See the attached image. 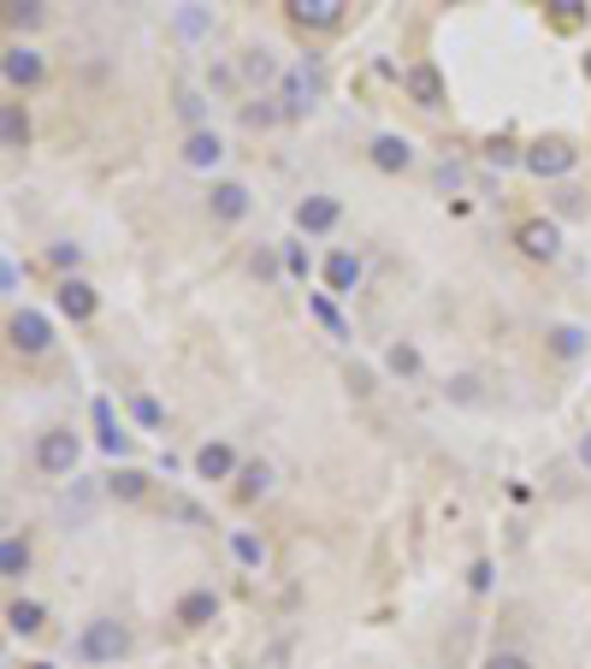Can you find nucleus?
Wrapping results in <instances>:
<instances>
[{"label":"nucleus","mask_w":591,"mask_h":669,"mask_svg":"<svg viewBox=\"0 0 591 669\" xmlns=\"http://www.w3.org/2000/svg\"><path fill=\"white\" fill-rule=\"evenodd\" d=\"M125 651H131V628L118 622V616H95V622H83L77 640H72L77 663H118Z\"/></svg>","instance_id":"f257e3e1"},{"label":"nucleus","mask_w":591,"mask_h":669,"mask_svg":"<svg viewBox=\"0 0 591 669\" xmlns=\"http://www.w3.org/2000/svg\"><path fill=\"white\" fill-rule=\"evenodd\" d=\"M573 161H580V148H573L568 136H538V143L520 148V166H527L532 178H568Z\"/></svg>","instance_id":"f03ea898"},{"label":"nucleus","mask_w":591,"mask_h":669,"mask_svg":"<svg viewBox=\"0 0 591 669\" xmlns=\"http://www.w3.org/2000/svg\"><path fill=\"white\" fill-rule=\"evenodd\" d=\"M77 456H83V444L77 433H65V426H48V433H37V444H30V462H37L42 474H72L77 469Z\"/></svg>","instance_id":"7ed1b4c3"},{"label":"nucleus","mask_w":591,"mask_h":669,"mask_svg":"<svg viewBox=\"0 0 591 669\" xmlns=\"http://www.w3.org/2000/svg\"><path fill=\"white\" fill-rule=\"evenodd\" d=\"M278 90H284V119H302V113H314L320 107V90H325V78H320V65H290L284 72V83H278Z\"/></svg>","instance_id":"20e7f679"},{"label":"nucleus","mask_w":591,"mask_h":669,"mask_svg":"<svg viewBox=\"0 0 591 669\" xmlns=\"http://www.w3.org/2000/svg\"><path fill=\"white\" fill-rule=\"evenodd\" d=\"M7 344L19 350V356H42L48 344H54V326H48V315H37V308H12Z\"/></svg>","instance_id":"39448f33"},{"label":"nucleus","mask_w":591,"mask_h":669,"mask_svg":"<svg viewBox=\"0 0 591 669\" xmlns=\"http://www.w3.org/2000/svg\"><path fill=\"white\" fill-rule=\"evenodd\" d=\"M0 78H7L12 90H37V83L48 78V60L30 42H12L7 54H0Z\"/></svg>","instance_id":"423d86ee"},{"label":"nucleus","mask_w":591,"mask_h":669,"mask_svg":"<svg viewBox=\"0 0 591 669\" xmlns=\"http://www.w3.org/2000/svg\"><path fill=\"white\" fill-rule=\"evenodd\" d=\"M515 244L527 261H556V255H562V226H556V219H527V226L515 231Z\"/></svg>","instance_id":"0eeeda50"},{"label":"nucleus","mask_w":591,"mask_h":669,"mask_svg":"<svg viewBox=\"0 0 591 669\" xmlns=\"http://www.w3.org/2000/svg\"><path fill=\"white\" fill-rule=\"evenodd\" d=\"M207 214H214L219 226H237V219H249V184L219 178L214 191H207Z\"/></svg>","instance_id":"6e6552de"},{"label":"nucleus","mask_w":591,"mask_h":669,"mask_svg":"<svg viewBox=\"0 0 591 669\" xmlns=\"http://www.w3.org/2000/svg\"><path fill=\"white\" fill-rule=\"evenodd\" d=\"M338 219H343V202L338 196H302V202H296V226H302L308 237L338 231Z\"/></svg>","instance_id":"1a4fd4ad"},{"label":"nucleus","mask_w":591,"mask_h":669,"mask_svg":"<svg viewBox=\"0 0 591 669\" xmlns=\"http://www.w3.org/2000/svg\"><path fill=\"white\" fill-rule=\"evenodd\" d=\"M54 308L65 320H95V308H101V297H95V285L90 279H60V290H54Z\"/></svg>","instance_id":"9d476101"},{"label":"nucleus","mask_w":591,"mask_h":669,"mask_svg":"<svg viewBox=\"0 0 591 669\" xmlns=\"http://www.w3.org/2000/svg\"><path fill=\"white\" fill-rule=\"evenodd\" d=\"M367 161L379 166V173H408V166H414V143H408V136H396V131H379L373 143H367Z\"/></svg>","instance_id":"9b49d317"},{"label":"nucleus","mask_w":591,"mask_h":669,"mask_svg":"<svg viewBox=\"0 0 591 669\" xmlns=\"http://www.w3.org/2000/svg\"><path fill=\"white\" fill-rule=\"evenodd\" d=\"M284 7H290V24L302 30H338L350 0H284Z\"/></svg>","instance_id":"f8f14e48"},{"label":"nucleus","mask_w":591,"mask_h":669,"mask_svg":"<svg viewBox=\"0 0 591 669\" xmlns=\"http://www.w3.org/2000/svg\"><path fill=\"white\" fill-rule=\"evenodd\" d=\"M225 161V136L219 131H189L184 136V166H189V173H214V166Z\"/></svg>","instance_id":"ddd939ff"},{"label":"nucleus","mask_w":591,"mask_h":669,"mask_svg":"<svg viewBox=\"0 0 591 669\" xmlns=\"http://www.w3.org/2000/svg\"><path fill=\"white\" fill-rule=\"evenodd\" d=\"M403 90H408V101H421V107H444V72L432 60L408 65V72H403Z\"/></svg>","instance_id":"4468645a"},{"label":"nucleus","mask_w":591,"mask_h":669,"mask_svg":"<svg viewBox=\"0 0 591 669\" xmlns=\"http://www.w3.org/2000/svg\"><path fill=\"white\" fill-rule=\"evenodd\" d=\"M237 469H242V462H237V451H231L225 439H207L201 451H196V474H201V480H231Z\"/></svg>","instance_id":"2eb2a0df"},{"label":"nucleus","mask_w":591,"mask_h":669,"mask_svg":"<svg viewBox=\"0 0 591 669\" xmlns=\"http://www.w3.org/2000/svg\"><path fill=\"white\" fill-rule=\"evenodd\" d=\"M325 285H332V297H350V290L361 285V255H350V249L325 255Z\"/></svg>","instance_id":"dca6fc26"},{"label":"nucleus","mask_w":591,"mask_h":669,"mask_svg":"<svg viewBox=\"0 0 591 669\" xmlns=\"http://www.w3.org/2000/svg\"><path fill=\"white\" fill-rule=\"evenodd\" d=\"M95 433H101V451H107V456H131V433L118 426L107 398H95Z\"/></svg>","instance_id":"f3484780"},{"label":"nucleus","mask_w":591,"mask_h":669,"mask_svg":"<svg viewBox=\"0 0 591 669\" xmlns=\"http://www.w3.org/2000/svg\"><path fill=\"white\" fill-rule=\"evenodd\" d=\"M172 616H178L184 628H207V622L219 616V593H207V587L184 593V598H178V610H172Z\"/></svg>","instance_id":"a211bd4d"},{"label":"nucleus","mask_w":591,"mask_h":669,"mask_svg":"<svg viewBox=\"0 0 591 669\" xmlns=\"http://www.w3.org/2000/svg\"><path fill=\"white\" fill-rule=\"evenodd\" d=\"M7 628L30 640V634H42V628H48V610L37 605V598H12V605H7Z\"/></svg>","instance_id":"6ab92c4d"},{"label":"nucleus","mask_w":591,"mask_h":669,"mask_svg":"<svg viewBox=\"0 0 591 669\" xmlns=\"http://www.w3.org/2000/svg\"><path fill=\"white\" fill-rule=\"evenodd\" d=\"M0 575H7V580H24L30 575V539L24 534H7V539H0Z\"/></svg>","instance_id":"aec40b11"},{"label":"nucleus","mask_w":591,"mask_h":669,"mask_svg":"<svg viewBox=\"0 0 591 669\" xmlns=\"http://www.w3.org/2000/svg\"><path fill=\"white\" fill-rule=\"evenodd\" d=\"M272 492V469H267V462H242V469H237V497H242V504H255V497H267Z\"/></svg>","instance_id":"412c9836"},{"label":"nucleus","mask_w":591,"mask_h":669,"mask_svg":"<svg viewBox=\"0 0 591 669\" xmlns=\"http://www.w3.org/2000/svg\"><path fill=\"white\" fill-rule=\"evenodd\" d=\"M143 492H148V474L143 469H113L107 474V497H118V504H136Z\"/></svg>","instance_id":"4be33fe9"},{"label":"nucleus","mask_w":591,"mask_h":669,"mask_svg":"<svg viewBox=\"0 0 591 669\" xmlns=\"http://www.w3.org/2000/svg\"><path fill=\"white\" fill-rule=\"evenodd\" d=\"M231 557L242 563V569H267V539L249 534V527H237V534H231Z\"/></svg>","instance_id":"5701e85b"},{"label":"nucleus","mask_w":591,"mask_h":669,"mask_svg":"<svg viewBox=\"0 0 591 669\" xmlns=\"http://www.w3.org/2000/svg\"><path fill=\"white\" fill-rule=\"evenodd\" d=\"M242 78L249 83H284V72H278V60L267 48H249V54H242Z\"/></svg>","instance_id":"b1692460"},{"label":"nucleus","mask_w":591,"mask_h":669,"mask_svg":"<svg viewBox=\"0 0 591 669\" xmlns=\"http://www.w3.org/2000/svg\"><path fill=\"white\" fill-rule=\"evenodd\" d=\"M0 143H7V148H24L30 143V119H24L19 101H7V113H0Z\"/></svg>","instance_id":"393cba45"},{"label":"nucleus","mask_w":591,"mask_h":669,"mask_svg":"<svg viewBox=\"0 0 591 669\" xmlns=\"http://www.w3.org/2000/svg\"><path fill=\"white\" fill-rule=\"evenodd\" d=\"M207 30H214V12H207L201 0H184V7H178V37L196 42V37H207Z\"/></svg>","instance_id":"a878e982"},{"label":"nucleus","mask_w":591,"mask_h":669,"mask_svg":"<svg viewBox=\"0 0 591 669\" xmlns=\"http://www.w3.org/2000/svg\"><path fill=\"white\" fill-rule=\"evenodd\" d=\"M385 368L396 373V380H414V373H421V350H414L408 338H396V344L385 350Z\"/></svg>","instance_id":"bb28decb"},{"label":"nucleus","mask_w":591,"mask_h":669,"mask_svg":"<svg viewBox=\"0 0 591 669\" xmlns=\"http://www.w3.org/2000/svg\"><path fill=\"white\" fill-rule=\"evenodd\" d=\"M550 350L562 356V362H573V356H585V332L580 326H550Z\"/></svg>","instance_id":"cd10ccee"},{"label":"nucleus","mask_w":591,"mask_h":669,"mask_svg":"<svg viewBox=\"0 0 591 669\" xmlns=\"http://www.w3.org/2000/svg\"><path fill=\"white\" fill-rule=\"evenodd\" d=\"M42 19H48L42 0H7V24H12V30H37Z\"/></svg>","instance_id":"c85d7f7f"},{"label":"nucleus","mask_w":591,"mask_h":669,"mask_svg":"<svg viewBox=\"0 0 591 669\" xmlns=\"http://www.w3.org/2000/svg\"><path fill=\"white\" fill-rule=\"evenodd\" d=\"M131 415H136V426H148V433H160V426H166V409L154 403L148 391H136V398H131Z\"/></svg>","instance_id":"c756f323"},{"label":"nucleus","mask_w":591,"mask_h":669,"mask_svg":"<svg viewBox=\"0 0 591 669\" xmlns=\"http://www.w3.org/2000/svg\"><path fill=\"white\" fill-rule=\"evenodd\" d=\"M308 308H314V320H320L332 338H350V326H343V315H338V302H332V297H308Z\"/></svg>","instance_id":"7c9ffc66"},{"label":"nucleus","mask_w":591,"mask_h":669,"mask_svg":"<svg viewBox=\"0 0 591 669\" xmlns=\"http://www.w3.org/2000/svg\"><path fill=\"white\" fill-rule=\"evenodd\" d=\"M520 154H515V143H502V136H491V143H485V166H515Z\"/></svg>","instance_id":"2f4dec72"},{"label":"nucleus","mask_w":591,"mask_h":669,"mask_svg":"<svg viewBox=\"0 0 591 669\" xmlns=\"http://www.w3.org/2000/svg\"><path fill=\"white\" fill-rule=\"evenodd\" d=\"M485 669H532V658H527V651H509V646H502V651L485 658Z\"/></svg>","instance_id":"473e14b6"},{"label":"nucleus","mask_w":591,"mask_h":669,"mask_svg":"<svg viewBox=\"0 0 591 669\" xmlns=\"http://www.w3.org/2000/svg\"><path fill=\"white\" fill-rule=\"evenodd\" d=\"M77 261H83V249H77V244H54V267L65 272V279L77 272Z\"/></svg>","instance_id":"72a5a7b5"},{"label":"nucleus","mask_w":591,"mask_h":669,"mask_svg":"<svg viewBox=\"0 0 591 669\" xmlns=\"http://www.w3.org/2000/svg\"><path fill=\"white\" fill-rule=\"evenodd\" d=\"M467 587H474V593H491V563H474V569H467Z\"/></svg>","instance_id":"f704fd0d"},{"label":"nucleus","mask_w":591,"mask_h":669,"mask_svg":"<svg viewBox=\"0 0 591 669\" xmlns=\"http://www.w3.org/2000/svg\"><path fill=\"white\" fill-rule=\"evenodd\" d=\"M178 107H184V119H189V131H201V95H178Z\"/></svg>","instance_id":"c9c22d12"},{"label":"nucleus","mask_w":591,"mask_h":669,"mask_svg":"<svg viewBox=\"0 0 591 669\" xmlns=\"http://www.w3.org/2000/svg\"><path fill=\"white\" fill-rule=\"evenodd\" d=\"M284 272H290V279H308V255L296 249V244L284 249Z\"/></svg>","instance_id":"e433bc0d"},{"label":"nucleus","mask_w":591,"mask_h":669,"mask_svg":"<svg viewBox=\"0 0 591 669\" xmlns=\"http://www.w3.org/2000/svg\"><path fill=\"white\" fill-rule=\"evenodd\" d=\"M550 12H556V19H562V24H573V19H580V12H585V0H550Z\"/></svg>","instance_id":"4c0bfd02"},{"label":"nucleus","mask_w":591,"mask_h":669,"mask_svg":"<svg viewBox=\"0 0 591 669\" xmlns=\"http://www.w3.org/2000/svg\"><path fill=\"white\" fill-rule=\"evenodd\" d=\"M438 191H462V166H449V161L438 166Z\"/></svg>","instance_id":"58836bf2"},{"label":"nucleus","mask_w":591,"mask_h":669,"mask_svg":"<svg viewBox=\"0 0 591 669\" xmlns=\"http://www.w3.org/2000/svg\"><path fill=\"white\" fill-rule=\"evenodd\" d=\"M585 83H591V54H585Z\"/></svg>","instance_id":"ea45409f"},{"label":"nucleus","mask_w":591,"mask_h":669,"mask_svg":"<svg viewBox=\"0 0 591 669\" xmlns=\"http://www.w3.org/2000/svg\"><path fill=\"white\" fill-rule=\"evenodd\" d=\"M30 669H54V663H30Z\"/></svg>","instance_id":"a19ab883"},{"label":"nucleus","mask_w":591,"mask_h":669,"mask_svg":"<svg viewBox=\"0 0 591 669\" xmlns=\"http://www.w3.org/2000/svg\"><path fill=\"white\" fill-rule=\"evenodd\" d=\"M585 462H591V444H585Z\"/></svg>","instance_id":"79ce46f5"}]
</instances>
